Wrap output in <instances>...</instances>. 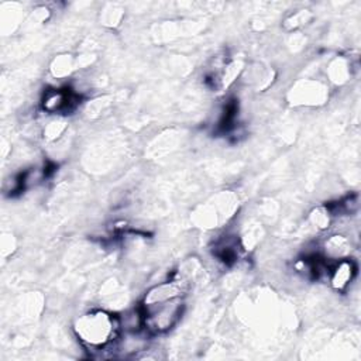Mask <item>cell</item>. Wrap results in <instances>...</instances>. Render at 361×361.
I'll return each instance as SVG.
<instances>
[{
	"instance_id": "6da1fadb",
	"label": "cell",
	"mask_w": 361,
	"mask_h": 361,
	"mask_svg": "<svg viewBox=\"0 0 361 361\" xmlns=\"http://www.w3.org/2000/svg\"><path fill=\"white\" fill-rule=\"evenodd\" d=\"M189 281L178 276L151 286L140 306L142 327L151 334H162L176 326L185 310Z\"/></svg>"
},
{
	"instance_id": "7a4b0ae2",
	"label": "cell",
	"mask_w": 361,
	"mask_h": 361,
	"mask_svg": "<svg viewBox=\"0 0 361 361\" xmlns=\"http://www.w3.org/2000/svg\"><path fill=\"white\" fill-rule=\"evenodd\" d=\"M120 329V317L103 309L86 312L73 323L78 340L93 351H102L113 345L118 340Z\"/></svg>"
},
{
	"instance_id": "3957f363",
	"label": "cell",
	"mask_w": 361,
	"mask_h": 361,
	"mask_svg": "<svg viewBox=\"0 0 361 361\" xmlns=\"http://www.w3.org/2000/svg\"><path fill=\"white\" fill-rule=\"evenodd\" d=\"M289 102L299 106H316L322 104L327 97V87L319 80L303 79L296 82L289 93Z\"/></svg>"
},
{
	"instance_id": "277c9868",
	"label": "cell",
	"mask_w": 361,
	"mask_h": 361,
	"mask_svg": "<svg viewBox=\"0 0 361 361\" xmlns=\"http://www.w3.org/2000/svg\"><path fill=\"white\" fill-rule=\"evenodd\" d=\"M235 209V199L231 197L230 193L217 195L214 197V202H207L202 210L197 213L199 219H202L203 223L209 224L207 227H217L220 223L226 221L227 217L233 216L231 213Z\"/></svg>"
},
{
	"instance_id": "5b68a950",
	"label": "cell",
	"mask_w": 361,
	"mask_h": 361,
	"mask_svg": "<svg viewBox=\"0 0 361 361\" xmlns=\"http://www.w3.org/2000/svg\"><path fill=\"white\" fill-rule=\"evenodd\" d=\"M80 97L71 89H49L42 97V109L51 114L72 111L79 104Z\"/></svg>"
},
{
	"instance_id": "8992f818",
	"label": "cell",
	"mask_w": 361,
	"mask_h": 361,
	"mask_svg": "<svg viewBox=\"0 0 361 361\" xmlns=\"http://www.w3.org/2000/svg\"><path fill=\"white\" fill-rule=\"evenodd\" d=\"M357 275V264L351 258H341L330 267L327 279L330 286L337 292H344Z\"/></svg>"
},
{
	"instance_id": "52a82bcc",
	"label": "cell",
	"mask_w": 361,
	"mask_h": 361,
	"mask_svg": "<svg viewBox=\"0 0 361 361\" xmlns=\"http://www.w3.org/2000/svg\"><path fill=\"white\" fill-rule=\"evenodd\" d=\"M241 245L235 235H223L214 243L213 254L224 265H233L240 258Z\"/></svg>"
},
{
	"instance_id": "ba28073f",
	"label": "cell",
	"mask_w": 361,
	"mask_h": 361,
	"mask_svg": "<svg viewBox=\"0 0 361 361\" xmlns=\"http://www.w3.org/2000/svg\"><path fill=\"white\" fill-rule=\"evenodd\" d=\"M350 254V241L345 235L334 234L329 237L323 244V257L326 259L338 261L341 258H347Z\"/></svg>"
},
{
	"instance_id": "9c48e42d",
	"label": "cell",
	"mask_w": 361,
	"mask_h": 361,
	"mask_svg": "<svg viewBox=\"0 0 361 361\" xmlns=\"http://www.w3.org/2000/svg\"><path fill=\"white\" fill-rule=\"evenodd\" d=\"M327 75H329L330 80L336 85H343L344 82H347V79L350 76V65H348L347 59H344L341 56L333 59L327 68Z\"/></svg>"
},
{
	"instance_id": "30bf717a",
	"label": "cell",
	"mask_w": 361,
	"mask_h": 361,
	"mask_svg": "<svg viewBox=\"0 0 361 361\" xmlns=\"http://www.w3.org/2000/svg\"><path fill=\"white\" fill-rule=\"evenodd\" d=\"M73 66H75V62L71 55H66V54L58 55L51 63V73L55 78H65L71 75V72L73 71Z\"/></svg>"
},
{
	"instance_id": "8fae6325",
	"label": "cell",
	"mask_w": 361,
	"mask_h": 361,
	"mask_svg": "<svg viewBox=\"0 0 361 361\" xmlns=\"http://www.w3.org/2000/svg\"><path fill=\"white\" fill-rule=\"evenodd\" d=\"M331 219H333V214L327 204L317 206L309 213V220L317 230H326L330 226Z\"/></svg>"
},
{
	"instance_id": "7c38bea8",
	"label": "cell",
	"mask_w": 361,
	"mask_h": 361,
	"mask_svg": "<svg viewBox=\"0 0 361 361\" xmlns=\"http://www.w3.org/2000/svg\"><path fill=\"white\" fill-rule=\"evenodd\" d=\"M312 18H313V14L310 13V10L302 8V10H298V11H293L292 14H289L283 20V27L288 31H293V30H298V28L306 25Z\"/></svg>"
},
{
	"instance_id": "4fadbf2b",
	"label": "cell",
	"mask_w": 361,
	"mask_h": 361,
	"mask_svg": "<svg viewBox=\"0 0 361 361\" xmlns=\"http://www.w3.org/2000/svg\"><path fill=\"white\" fill-rule=\"evenodd\" d=\"M65 130H66V121L62 117H56L45 126L44 138L48 141H55L65 133Z\"/></svg>"
}]
</instances>
